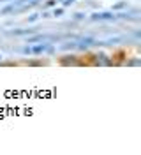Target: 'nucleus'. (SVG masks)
<instances>
[{"label":"nucleus","instance_id":"nucleus-1","mask_svg":"<svg viewBox=\"0 0 141 155\" xmlns=\"http://www.w3.org/2000/svg\"><path fill=\"white\" fill-rule=\"evenodd\" d=\"M92 65H99V67H102V65H115V62H113V57L109 55H106V53H97L92 57V62H90Z\"/></svg>","mask_w":141,"mask_h":155},{"label":"nucleus","instance_id":"nucleus-2","mask_svg":"<svg viewBox=\"0 0 141 155\" xmlns=\"http://www.w3.org/2000/svg\"><path fill=\"white\" fill-rule=\"evenodd\" d=\"M90 19L92 21H115L116 16H115L113 11H102V12H94L90 16Z\"/></svg>","mask_w":141,"mask_h":155},{"label":"nucleus","instance_id":"nucleus-3","mask_svg":"<svg viewBox=\"0 0 141 155\" xmlns=\"http://www.w3.org/2000/svg\"><path fill=\"white\" fill-rule=\"evenodd\" d=\"M58 62H60V65H64V67H69V65H83V62L76 57V55H65L64 58H60Z\"/></svg>","mask_w":141,"mask_h":155},{"label":"nucleus","instance_id":"nucleus-4","mask_svg":"<svg viewBox=\"0 0 141 155\" xmlns=\"http://www.w3.org/2000/svg\"><path fill=\"white\" fill-rule=\"evenodd\" d=\"M37 30L35 28H16V30H9V32H5L7 35H14V37H21V35H32V34H35Z\"/></svg>","mask_w":141,"mask_h":155},{"label":"nucleus","instance_id":"nucleus-5","mask_svg":"<svg viewBox=\"0 0 141 155\" xmlns=\"http://www.w3.org/2000/svg\"><path fill=\"white\" fill-rule=\"evenodd\" d=\"M48 46H49V44H48L46 41H42V42H39V44L34 42V46H32V55H42V53H46Z\"/></svg>","mask_w":141,"mask_h":155},{"label":"nucleus","instance_id":"nucleus-6","mask_svg":"<svg viewBox=\"0 0 141 155\" xmlns=\"http://www.w3.org/2000/svg\"><path fill=\"white\" fill-rule=\"evenodd\" d=\"M14 11H16V7H14V4L11 2L9 5H5V7H2V9H0V14H2V16H5V14H11V12H14Z\"/></svg>","mask_w":141,"mask_h":155},{"label":"nucleus","instance_id":"nucleus-7","mask_svg":"<svg viewBox=\"0 0 141 155\" xmlns=\"http://www.w3.org/2000/svg\"><path fill=\"white\" fill-rule=\"evenodd\" d=\"M79 42H81V44H85L86 48H90V46H94V44H95V39L94 37H83Z\"/></svg>","mask_w":141,"mask_h":155},{"label":"nucleus","instance_id":"nucleus-8","mask_svg":"<svg viewBox=\"0 0 141 155\" xmlns=\"http://www.w3.org/2000/svg\"><path fill=\"white\" fill-rule=\"evenodd\" d=\"M76 41H72V42H65V44H62L60 46V49H64V51H67V49H76Z\"/></svg>","mask_w":141,"mask_h":155},{"label":"nucleus","instance_id":"nucleus-9","mask_svg":"<svg viewBox=\"0 0 141 155\" xmlns=\"http://www.w3.org/2000/svg\"><path fill=\"white\" fill-rule=\"evenodd\" d=\"M125 7H127V2H118V4L113 5V12H116V11H123Z\"/></svg>","mask_w":141,"mask_h":155},{"label":"nucleus","instance_id":"nucleus-10","mask_svg":"<svg viewBox=\"0 0 141 155\" xmlns=\"http://www.w3.org/2000/svg\"><path fill=\"white\" fill-rule=\"evenodd\" d=\"M19 51H21L23 55H27V57H28V55H32V46H30V44H27V46H23Z\"/></svg>","mask_w":141,"mask_h":155},{"label":"nucleus","instance_id":"nucleus-11","mask_svg":"<svg viewBox=\"0 0 141 155\" xmlns=\"http://www.w3.org/2000/svg\"><path fill=\"white\" fill-rule=\"evenodd\" d=\"M53 16H55V18H60V16H64V7H56V9L53 11Z\"/></svg>","mask_w":141,"mask_h":155},{"label":"nucleus","instance_id":"nucleus-12","mask_svg":"<svg viewBox=\"0 0 141 155\" xmlns=\"http://www.w3.org/2000/svg\"><path fill=\"white\" fill-rule=\"evenodd\" d=\"M37 19H39V14H37V12H34V14H30V16L27 18V21H28V23H35Z\"/></svg>","mask_w":141,"mask_h":155},{"label":"nucleus","instance_id":"nucleus-13","mask_svg":"<svg viewBox=\"0 0 141 155\" xmlns=\"http://www.w3.org/2000/svg\"><path fill=\"white\" fill-rule=\"evenodd\" d=\"M39 18H42V19H48V18H51V12H49V11H42V12L39 14Z\"/></svg>","mask_w":141,"mask_h":155},{"label":"nucleus","instance_id":"nucleus-14","mask_svg":"<svg viewBox=\"0 0 141 155\" xmlns=\"http://www.w3.org/2000/svg\"><path fill=\"white\" fill-rule=\"evenodd\" d=\"M74 19H76V21H81V19H85V12H76Z\"/></svg>","mask_w":141,"mask_h":155},{"label":"nucleus","instance_id":"nucleus-15","mask_svg":"<svg viewBox=\"0 0 141 155\" xmlns=\"http://www.w3.org/2000/svg\"><path fill=\"white\" fill-rule=\"evenodd\" d=\"M55 5H56V0H48L44 4V7H55Z\"/></svg>","mask_w":141,"mask_h":155},{"label":"nucleus","instance_id":"nucleus-16","mask_svg":"<svg viewBox=\"0 0 141 155\" xmlns=\"http://www.w3.org/2000/svg\"><path fill=\"white\" fill-rule=\"evenodd\" d=\"M76 0H62V4H64V7H69V5H72Z\"/></svg>","mask_w":141,"mask_h":155},{"label":"nucleus","instance_id":"nucleus-17","mask_svg":"<svg viewBox=\"0 0 141 155\" xmlns=\"http://www.w3.org/2000/svg\"><path fill=\"white\" fill-rule=\"evenodd\" d=\"M0 2H11V0H0Z\"/></svg>","mask_w":141,"mask_h":155},{"label":"nucleus","instance_id":"nucleus-18","mask_svg":"<svg viewBox=\"0 0 141 155\" xmlns=\"http://www.w3.org/2000/svg\"><path fill=\"white\" fill-rule=\"evenodd\" d=\"M0 64H2V55H0Z\"/></svg>","mask_w":141,"mask_h":155},{"label":"nucleus","instance_id":"nucleus-19","mask_svg":"<svg viewBox=\"0 0 141 155\" xmlns=\"http://www.w3.org/2000/svg\"><path fill=\"white\" fill-rule=\"evenodd\" d=\"M56 2H62V0H56Z\"/></svg>","mask_w":141,"mask_h":155}]
</instances>
